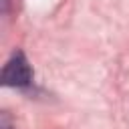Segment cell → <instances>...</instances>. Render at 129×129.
<instances>
[{
  "mask_svg": "<svg viewBox=\"0 0 129 129\" xmlns=\"http://www.w3.org/2000/svg\"><path fill=\"white\" fill-rule=\"evenodd\" d=\"M32 83V67L22 50L12 52V56L6 60L2 69V85L4 87H14V89H24Z\"/></svg>",
  "mask_w": 129,
  "mask_h": 129,
  "instance_id": "6da1fadb",
  "label": "cell"
},
{
  "mask_svg": "<svg viewBox=\"0 0 129 129\" xmlns=\"http://www.w3.org/2000/svg\"><path fill=\"white\" fill-rule=\"evenodd\" d=\"M2 129H10V123H8V117L2 115Z\"/></svg>",
  "mask_w": 129,
  "mask_h": 129,
  "instance_id": "7a4b0ae2",
  "label": "cell"
}]
</instances>
